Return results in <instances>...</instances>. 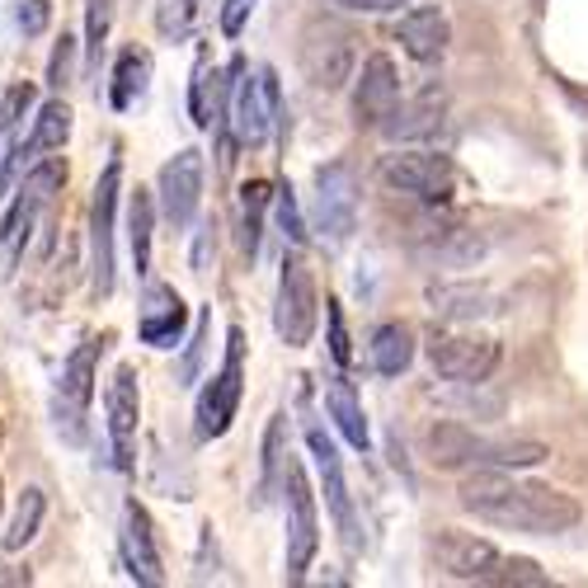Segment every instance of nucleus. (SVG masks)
Returning <instances> with one entry per match:
<instances>
[{"instance_id":"obj_15","label":"nucleus","mask_w":588,"mask_h":588,"mask_svg":"<svg viewBox=\"0 0 588 588\" xmlns=\"http://www.w3.org/2000/svg\"><path fill=\"white\" fill-rule=\"evenodd\" d=\"M395 104H401V71H395L386 52H372L363 71L353 76V122L359 128H382Z\"/></svg>"},{"instance_id":"obj_14","label":"nucleus","mask_w":588,"mask_h":588,"mask_svg":"<svg viewBox=\"0 0 588 588\" xmlns=\"http://www.w3.org/2000/svg\"><path fill=\"white\" fill-rule=\"evenodd\" d=\"M104 410H109V443H114V467L133 471L137 457V419H141V386H137V367L122 363L109 376L104 391Z\"/></svg>"},{"instance_id":"obj_25","label":"nucleus","mask_w":588,"mask_h":588,"mask_svg":"<svg viewBox=\"0 0 588 588\" xmlns=\"http://www.w3.org/2000/svg\"><path fill=\"white\" fill-rule=\"evenodd\" d=\"M287 461H292V438H287V414H273L264 429V467H259V503H268L283 490L287 480Z\"/></svg>"},{"instance_id":"obj_17","label":"nucleus","mask_w":588,"mask_h":588,"mask_svg":"<svg viewBox=\"0 0 588 588\" xmlns=\"http://www.w3.org/2000/svg\"><path fill=\"white\" fill-rule=\"evenodd\" d=\"M480 249H486V241L476 236V231L461 222V217H424V226H419V255L443 264V268H467L480 259Z\"/></svg>"},{"instance_id":"obj_24","label":"nucleus","mask_w":588,"mask_h":588,"mask_svg":"<svg viewBox=\"0 0 588 588\" xmlns=\"http://www.w3.org/2000/svg\"><path fill=\"white\" fill-rule=\"evenodd\" d=\"M325 410H330V419H334V429H340V433L349 438V448L367 452V443H372V433H367V414H363V401H359V391H353L349 376H330Z\"/></svg>"},{"instance_id":"obj_33","label":"nucleus","mask_w":588,"mask_h":588,"mask_svg":"<svg viewBox=\"0 0 588 588\" xmlns=\"http://www.w3.org/2000/svg\"><path fill=\"white\" fill-rule=\"evenodd\" d=\"M273 213H278V226H283V236H287L292 245L306 241V222H302V207H297V194H292V184L273 188Z\"/></svg>"},{"instance_id":"obj_6","label":"nucleus","mask_w":588,"mask_h":588,"mask_svg":"<svg viewBox=\"0 0 588 588\" xmlns=\"http://www.w3.org/2000/svg\"><path fill=\"white\" fill-rule=\"evenodd\" d=\"M241 395H245V330L231 325L226 330V363L222 372L207 382V391L198 395V438L207 443V438H222L231 429V419H236L241 410Z\"/></svg>"},{"instance_id":"obj_2","label":"nucleus","mask_w":588,"mask_h":588,"mask_svg":"<svg viewBox=\"0 0 588 588\" xmlns=\"http://www.w3.org/2000/svg\"><path fill=\"white\" fill-rule=\"evenodd\" d=\"M433 565L438 575L452 584H486V588H546L551 575L541 570L528 556H509L494 541L476 537V532H438L433 541Z\"/></svg>"},{"instance_id":"obj_12","label":"nucleus","mask_w":588,"mask_h":588,"mask_svg":"<svg viewBox=\"0 0 588 588\" xmlns=\"http://www.w3.org/2000/svg\"><path fill=\"white\" fill-rule=\"evenodd\" d=\"M302 71L316 90H340L353 76V33L334 19H311L302 33Z\"/></svg>"},{"instance_id":"obj_20","label":"nucleus","mask_w":588,"mask_h":588,"mask_svg":"<svg viewBox=\"0 0 588 588\" xmlns=\"http://www.w3.org/2000/svg\"><path fill=\"white\" fill-rule=\"evenodd\" d=\"M395 43L405 48V57L429 67V61H443V52L452 43V24L438 6H414L401 14V24H395Z\"/></svg>"},{"instance_id":"obj_5","label":"nucleus","mask_w":588,"mask_h":588,"mask_svg":"<svg viewBox=\"0 0 588 588\" xmlns=\"http://www.w3.org/2000/svg\"><path fill=\"white\" fill-rule=\"evenodd\" d=\"M283 494H287V556H283V579L287 584H302L311 560L321 551V513H316V494H311V480L306 467L297 457L287 461V480H283Z\"/></svg>"},{"instance_id":"obj_42","label":"nucleus","mask_w":588,"mask_h":588,"mask_svg":"<svg viewBox=\"0 0 588 588\" xmlns=\"http://www.w3.org/2000/svg\"><path fill=\"white\" fill-rule=\"evenodd\" d=\"M0 584L24 588V584H33V575H29V570H14V565H0Z\"/></svg>"},{"instance_id":"obj_36","label":"nucleus","mask_w":588,"mask_h":588,"mask_svg":"<svg viewBox=\"0 0 588 588\" xmlns=\"http://www.w3.org/2000/svg\"><path fill=\"white\" fill-rule=\"evenodd\" d=\"M71 76H76V38L61 33V43H57V52H52V61H48V86L67 90Z\"/></svg>"},{"instance_id":"obj_41","label":"nucleus","mask_w":588,"mask_h":588,"mask_svg":"<svg viewBox=\"0 0 588 588\" xmlns=\"http://www.w3.org/2000/svg\"><path fill=\"white\" fill-rule=\"evenodd\" d=\"M334 6H344L353 14H391V10L410 6V0H334Z\"/></svg>"},{"instance_id":"obj_40","label":"nucleus","mask_w":588,"mask_h":588,"mask_svg":"<svg viewBox=\"0 0 588 588\" xmlns=\"http://www.w3.org/2000/svg\"><path fill=\"white\" fill-rule=\"evenodd\" d=\"M249 14H255V0H226V6H222V33L226 38H241Z\"/></svg>"},{"instance_id":"obj_39","label":"nucleus","mask_w":588,"mask_h":588,"mask_svg":"<svg viewBox=\"0 0 588 588\" xmlns=\"http://www.w3.org/2000/svg\"><path fill=\"white\" fill-rule=\"evenodd\" d=\"M330 311H325V316H330V353H334V363H349L353 359V349H349V334H344V311H340V302H325Z\"/></svg>"},{"instance_id":"obj_10","label":"nucleus","mask_w":588,"mask_h":588,"mask_svg":"<svg viewBox=\"0 0 588 588\" xmlns=\"http://www.w3.org/2000/svg\"><path fill=\"white\" fill-rule=\"evenodd\" d=\"M429 363L443 382L457 386H480L499 363V344L490 334H457V330H433L429 340Z\"/></svg>"},{"instance_id":"obj_1","label":"nucleus","mask_w":588,"mask_h":588,"mask_svg":"<svg viewBox=\"0 0 588 588\" xmlns=\"http://www.w3.org/2000/svg\"><path fill=\"white\" fill-rule=\"evenodd\" d=\"M457 499L471 518L503 532H522V537H560L579 528L584 518L575 494L541 486V480H522L503 467H476L471 476H461Z\"/></svg>"},{"instance_id":"obj_23","label":"nucleus","mask_w":588,"mask_h":588,"mask_svg":"<svg viewBox=\"0 0 588 588\" xmlns=\"http://www.w3.org/2000/svg\"><path fill=\"white\" fill-rule=\"evenodd\" d=\"M429 306H433V316L461 325V321L490 316V311H494V292L490 287H476V283H438V287H429Z\"/></svg>"},{"instance_id":"obj_13","label":"nucleus","mask_w":588,"mask_h":588,"mask_svg":"<svg viewBox=\"0 0 588 588\" xmlns=\"http://www.w3.org/2000/svg\"><path fill=\"white\" fill-rule=\"evenodd\" d=\"M156 194H160L165 222H170L175 231L194 226L198 207H203V151H198V146H184V151H175L170 160L160 165Z\"/></svg>"},{"instance_id":"obj_30","label":"nucleus","mask_w":588,"mask_h":588,"mask_svg":"<svg viewBox=\"0 0 588 588\" xmlns=\"http://www.w3.org/2000/svg\"><path fill=\"white\" fill-rule=\"evenodd\" d=\"M268 198H273V184H264V179H249V184L241 188V245H245L249 259L259 255V236H264L259 226H264Z\"/></svg>"},{"instance_id":"obj_35","label":"nucleus","mask_w":588,"mask_h":588,"mask_svg":"<svg viewBox=\"0 0 588 588\" xmlns=\"http://www.w3.org/2000/svg\"><path fill=\"white\" fill-rule=\"evenodd\" d=\"M33 99H38V90L29 86V80H19V86H10L6 95H0V133H10L14 122L33 109Z\"/></svg>"},{"instance_id":"obj_3","label":"nucleus","mask_w":588,"mask_h":588,"mask_svg":"<svg viewBox=\"0 0 588 588\" xmlns=\"http://www.w3.org/2000/svg\"><path fill=\"white\" fill-rule=\"evenodd\" d=\"M551 457L546 443L532 438H480L457 419H438L429 429V461L438 471H461V467H503V471H528Z\"/></svg>"},{"instance_id":"obj_16","label":"nucleus","mask_w":588,"mask_h":588,"mask_svg":"<svg viewBox=\"0 0 588 588\" xmlns=\"http://www.w3.org/2000/svg\"><path fill=\"white\" fill-rule=\"evenodd\" d=\"M306 443H311V457H316V471H321V486H325V503L334 522H340V537L349 551H359V513H353V499H349V480H344V461H340V448L330 443V433L321 424L306 429Z\"/></svg>"},{"instance_id":"obj_27","label":"nucleus","mask_w":588,"mask_h":588,"mask_svg":"<svg viewBox=\"0 0 588 588\" xmlns=\"http://www.w3.org/2000/svg\"><path fill=\"white\" fill-rule=\"evenodd\" d=\"M410 363H414V334H410V325L391 321V325H382V330L372 334V367L382 372V376H401Z\"/></svg>"},{"instance_id":"obj_21","label":"nucleus","mask_w":588,"mask_h":588,"mask_svg":"<svg viewBox=\"0 0 588 588\" xmlns=\"http://www.w3.org/2000/svg\"><path fill=\"white\" fill-rule=\"evenodd\" d=\"M443 114H448V95L438 86H429L414 99L395 104V109L386 114V122H382V133L391 141H424V137H433L438 128H443Z\"/></svg>"},{"instance_id":"obj_37","label":"nucleus","mask_w":588,"mask_h":588,"mask_svg":"<svg viewBox=\"0 0 588 588\" xmlns=\"http://www.w3.org/2000/svg\"><path fill=\"white\" fill-rule=\"evenodd\" d=\"M48 24H52V0H24L19 6V33L38 38V33H48Z\"/></svg>"},{"instance_id":"obj_19","label":"nucleus","mask_w":588,"mask_h":588,"mask_svg":"<svg viewBox=\"0 0 588 588\" xmlns=\"http://www.w3.org/2000/svg\"><path fill=\"white\" fill-rule=\"evenodd\" d=\"M188 325V306L179 302V292L170 283H146V297H141V316H137V334L141 344L151 349H175L179 334Z\"/></svg>"},{"instance_id":"obj_22","label":"nucleus","mask_w":588,"mask_h":588,"mask_svg":"<svg viewBox=\"0 0 588 588\" xmlns=\"http://www.w3.org/2000/svg\"><path fill=\"white\" fill-rule=\"evenodd\" d=\"M122 565H128V575L137 584H165V570H160V551H156V537H151V518H146V509L133 499L128 513H122Z\"/></svg>"},{"instance_id":"obj_31","label":"nucleus","mask_w":588,"mask_h":588,"mask_svg":"<svg viewBox=\"0 0 588 588\" xmlns=\"http://www.w3.org/2000/svg\"><path fill=\"white\" fill-rule=\"evenodd\" d=\"M67 188V160L61 156H38L29 170H24V184H19V194H24L29 203L43 207L52 194H61Z\"/></svg>"},{"instance_id":"obj_9","label":"nucleus","mask_w":588,"mask_h":588,"mask_svg":"<svg viewBox=\"0 0 588 588\" xmlns=\"http://www.w3.org/2000/svg\"><path fill=\"white\" fill-rule=\"evenodd\" d=\"M278 118H283L278 76H273L268 67H259L255 76H241L236 90H231V128H236V141L241 146H264Z\"/></svg>"},{"instance_id":"obj_8","label":"nucleus","mask_w":588,"mask_h":588,"mask_svg":"<svg viewBox=\"0 0 588 588\" xmlns=\"http://www.w3.org/2000/svg\"><path fill=\"white\" fill-rule=\"evenodd\" d=\"M353 222H359V175L349 160H330L316 170V203H311V226L325 241H349Z\"/></svg>"},{"instance_id":"obj_26","label":"nucleus","mask_w":588,"mask_h":588,"mask_svg":"<svg viewBox=\"0 0 588 588\" xmlns=\"http://www.w3.org/2000/svg\"><path fill=\"white\" fill-rule=\"evenodd\" d=\"M151 236H156V203H151L146 188H137V194L128 198V245H133L137 278L151 273Z\"/></svg>"},{"instance_id":"obj_32","label":"nucleus","mask_w":588,"mask_h":588,"mask_svg":"<svg viewBox=\"0 0 588 588\" xmlns=\"http://www.w3.org/2000/svg\"><path fill=\"white\" fill-rule=\"evenodd\" d=\"M43 513H48L43 490L29 486V490H24V499H19V509H14L10 532H6V551H24V546L38 537V528H43Z\"/></svg>"},{"instance_id":"obj_18","label":"nucleus","mask_w":588,"mask_h":588,"mask_svg":"<svg viewBox=\"0 0 588 588\" xmlns=\"http://www.w3.org/2000/svg\"><path fill=\"white\" fill-rule=\"evenodd\" d=\"M109 340H86L76 344V353L61 367V410H67V429L71 438H80V419H86L90 401H95V382H99V359Z\"/></svg>"},{"instance_id":"obj_7","label":"nucleus","mask_w":588,"mask_h":588,"mask_svg":"<svg viewBox=\"0 0 588 588\" xmlns=\"http://www.w3.org/2000/svg\"><path fill=\"white\" fill-rule=\"evenodd\" d=\"M382 184L391 194H410L419 203H448L457 188V165L438 151H395L382 160Z\"/></svg>"},{"instance_id":"obj_29","label":"nucleus","mask_w":588,"mask_h":588,"mask_svg":"<svg viewBox=\"0 0 588 588\" xmlns=\"http://www.w3.org/2000/svg\"><path fill=\"white\" fill-rule=\"evenodd\" d=\"M146 80H151V52L128 48L118 57V71H114V109H133V104L146 95Z\"/></svg>"},{"instance_id":"obj_34","label":"nucleus","mask_w":588,"mask_h":588,"mask_svg":"<svg viewBox=\"0 0 588 588\" xmlns=\"http://www.w3.org/2000/svg\"><path fill=\"white\" fill-rule=\"evenodd\" d=\"M109 24H114V0H90L86 6V52L90 61H99V48L109 38Z\"/></svg>"},{"instance_id":"obj_11","label":"nucleus","mask_w":588,"mask_h":588,"mask_svg":"<svg viewBox=\"0 0 588 588\" xmlns=\"http://www.w3.org/2000/svg\"><path fill=\"white\" fill-rule=\"evenodd\" d=\"M118 198H122V160L114 156L104 165L90 203V268H95V297L114 292V222H118Z\"/></svg>"},{"instance_id":"obj_38","label":"nucleus","mask_w":588,"mask_h":588,"mask_svg":"<svg viewBox=\"0 0 588 588\" xmlns=\"http://www.w3.org/2000/svg\"><path fill=\"white\" fill-rule=\"evenodd\" d=\"M207 330H213V316H198V330H194V344H188V353H184V363H179V382H194L198 376V359H203V344H207Z\"/></svg>"},{"instance_id":"obj_28","label":"nucleus","mask_w":588,"mask_h":588,"mask_svg":"<svg viewBox=\"0 0 588 588\" xmlns=\"http://www.w3.org/2000/svg\"><path fill=\"white\" fill-rule=\"evenodd\" d=\"M71 137V104L67 99H48L33 118V133L24 141V156H43V151H61Z\"/></svg>"},{"instance_id":"obj_4","label":"nucleus","mask_w":588,"mask_h":588,"mask_svg":"<svg viewBox=\"0 0 588 588\" xmlns=\"http://www.w3.org/2000/svg\"><path fill=\"white\" fill-rule=\"evenodd\" d=\"M321 321V292H316V273H311L302 249L283 255V273H278V306H273V330L287 349H306L311 334Z\"/></svg>"}]
</instances>
